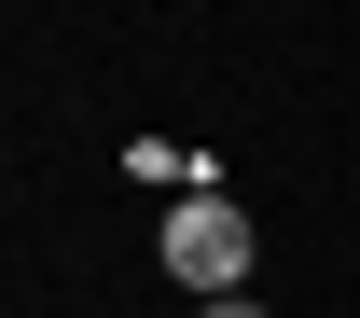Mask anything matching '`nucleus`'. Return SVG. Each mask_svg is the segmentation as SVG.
<instances>
[{"label": "nucleus", "instance_id": "nucleus-1", "mask_svg": "<svg viewBox=\"0 0 360 318\" xmlns=\"http://www.w3.org/2000/svg\"><path fill=\"white\" fill-rule=\"evenodd\" d=\"M153 249H167V277L194 291V305H222V291H250V208H236L222 180H194V194H180Z\"/></svg>", "mask_w": 360, "mask_h": 318}, {"label": "nucleus", "instance_id": "nucleus-2", "mask_svg": "<svg viewBox=\"0 0 360 318\" xmlns=\"http://www.w3.org/2000/svg\"><path fill=\"white\" fill-rule=\"evenodd\" d=\"M194 318H277V305H264V291H222V305H194Z\"/></svg>", "mask_w": 360, "mask_h": 318}]
</instances>
